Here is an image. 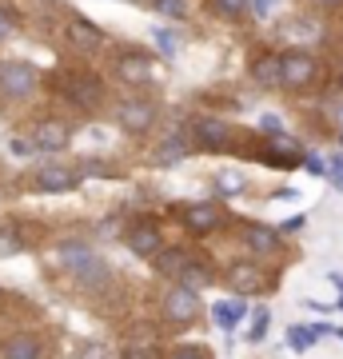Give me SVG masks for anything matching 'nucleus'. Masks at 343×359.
Wrapping results in <instances>:
<instances>
[{
  "instance_id": "f257e3e1",
  "label": "nucleus",
  "mask_w": 343,
  "mask_h": 359,
  "mask_svg": "<svg viewBox=\"0 0 343 359\" xmlns=\"http://www.w3.org/2000/svg\"><path fill=\"white\" fill-rule=\"evenodd\" d=\"M319 80V60L311 52H283L280 56V84L283 88H307Z\"/></svg>"
},
{
  "instance_id": "f03ea898",
  "label": "nucleus",
  "mask_w": 343,
  "mask_h": 359,
  "mask_svg": "<svg viewBox=\"0 0 343 359\" xmlns=\"http://www.w3.org/2000/svg\"><path fill=\"white\" fill-rule=\"evenodd\" d=\"M60 264L76 271L80 283H96V287H100V283H108V268H104V264L92 256L84 244H64L60 248Z\"/></svg>"
},
{
  "instance_id": "7ed1b4c3",
  "label": "nucleus",
  "mask_w": 343,
  "mask_h": 359,
  "mask_svg": "<svg viewBox=\"0 0 343 359\" xmlns=\"http://www.w3.org/2000/svg\"><path fill=\"white\" fill-rule=\"evenodd\" d=\"M40 84V72L25 60H13V65H0V92L8 100H28Z\"/></svg>"
},
{
  "instance_id": "20e7f679",
  "label": "nucleus",
  "mask_w": 343,
  "mask_h": 359,
  "mask_svg": "<svg viewBox=\"0 0 343 359\" xmlns=\"http://www.w3.org/2000/svg\"><path fill=\"white\" fill-rule=\"evenodd\" d=\"M196 311H200V295L191 292V287H184V283L164 295V320L191 323V320H196Z\"/></svg>"
},
{
  "instance_id": "39448f33",
  "label": "nucleus",
  "mask_w": 343,
  "mask_h": 359,
  "mask_svg": "<svg viewBox=\"0 0 343 359\" xmlns=\"http://www.w3.org/2000/svg\"><path fill=\"white\" fill-rule=\"evenodd\" d=\"M116 120H120V128L124 132H148L156 124V104H148V100H124L120 104V112H116Z\"/></svg>"
},
{
  "instance_id": "423d86ee",
  "label": "nucleus",
  "mask_w": 343,
  "mask_h": 359,
  "mask_svg": "<svg viewBox=\"0 0 343 359\" xmlns=\"http://www.w3.org/2000/svg\"><path fill=\"white\" fill-rule=\"evenodd\" d=\"M80 180L72 168H60V164H48V168H40L36 172V192L44 196H60V192H72Z\"/></svg>"
},
{
  "instance_id": "0eeeda50",
  "label": "nucleus",
  "mask_w": 343,
  "mask_h": 359,
  "mask_svg": "<svg viewBox=\"0 0 343 359\" xmlns=\"http://www.w3.org/2000/svg\"><path fill=\"white\" fill-rule=\"evenodd\" d=\"M64 96L80 108H92V104L104 100V84L96 76H68L64 80Z\"/></svg>"
},
{
  "instance_id": "6e6552de",
  "label": "nucleus",
  "mask_w": 343,
  "mask_h": 359,
  "mask_svg": "<svg viewBox=\"0 0 343 359\" xmlns=\"http://www.w3.org/2000/svg\"><path fill=\"white\" fill-rule=\"evenodd\" d=\"M264 283H267L264 271L255 268V264H231V268H228V287L240 295V299H243V295L264 292Z\"/></svg>"
},
{
  "instance_id": "1a4fd4ad",
  "label": "nucleus",
  "mask_w": 343,
  "mask_h": 359,
  "mask_svg": "<svg viewBox=\"0 0 343 359\" xmlns=\"http://www.w3.org/2000/svg\"><path fill=\"white\" fill-rule=\"evenodd\" d=\"M64 144H68V128L60 120H40L32 128V152H60Z\"/></svg>"
},
{
  "instance_id": "9d476101",
  "label": "nucleus",
  "mask_w": 343,
  "mask_h": 359,
  "mask_svg": "<svg viewBox=\"0 0 343 359\" xmlns=\"http://www.w3.org/2000/svg\"><path fill=\"white\" fill-rule=\"evenodd\" d=\"M128 248L136 252V256H160L164 252V240H160V228L156 224H136V228L128 231Z\"/></svg>"
},
{
  "instance_id": "9b49d317",
  "label": "nucleus",
  "mask_w": 343,
  "mask_h": 359,
  "mask_svg": "<svg viewBox=\"0 0 343 359\" xmlns=\"http://www.w3.org/2000/svg\"><path fill=\"white\" fill-rule=\"evenodd\" d=\"M191 132H196V140L203 144V148H224L228 144V124L224 120H216V116H196V124H191Z\"/></svg>"
},
{
  "instance_id": "f8f14e48",
  "label": "nucleus",
  "mask_w": 343,
  "mask_h": 359,
  "mask_svg": "<svg viewBox=\"0 0 343 359\" xmlns=\"http://www.w3.org/2000/svg\"><path fill=\"white\" fill-rule=\"evenodd\" d=\"M64 36H68V44L80 52H92L96 44H100V28L92 25V20H84V16H72L68 20V28H64Z\"/></svg>"
},
{
  "instance_id": "ddd939ff",
  "label": "nucleus",
  "mask_w": 343,
  "mask_h": 359,
  "mask_svg": "<svg viewBox=\"0 0 343 359\" xmlns=\"http://www.w3.org/2000/svg\"><path fill=\"white\" fill-rule=\"evenodd\" d=\"M220 219H224V212H220L216 204H191L188 212H184V224H188V231H196V236L220 228Z\"/></svg>"
},
{
  "instance_id": "4468645a",
  "label": "nucleus",
  "mask_w": 343,
  "mask_h": 359,
  "mask_svg": "<svg viewBox=\"0 0 343 359\" xmlns=\"http://www.w3.org/2000/svg\"><path fill=\"white\" fill-rule=\"evenodd\" d=\"M243 316H248V308H243L240 295H236V299H216V304H212V320H216V327H224V332H231Z\"/></svg>"
},
{
  "instance_id": "2eb2a0df",
  "label": "nucleus",
  "mask_w": 343,
  "mask_h": 359,
  "mask_svg": "<svg viewBox=\"0 0 343 359\" xmlns=\"http://www.w3.org/2000/svg\"><path fill=\"white\" fill-rule=\"evenodd\" d=\"M188 264H191V256H188V252H180V248H164V252L152 259L156 276H184Z\"/></svg>"
},
{
  "instance_id": "dca6fc26",
  "label": "nucleus",
  "mask_w": 343,
  "mask_h": 359,
  "mask_svg": "<svg viewBox=\"0 0 343 359\" xmlns=\"http://www.w3.org/2000/svg\"><path fill=\"white\" fill-rule=\"evenodd\" d=\"M116 72L124 76V84H144V80L152 76V65H148L144 56H136V52H128V56L116 60Z\"/></svg>"
},
{
  "instance_id": "f3484780",
  "label": "nucleus",
  "mask_w": 343,
  "mask_h": 359,
  "mask_svg": "<svg viewBox=\"0 0 343 359\" xmlns=\"http://www.w3.org/2000/svg\"><path fill=\"white\" fill-rule=\"evenodd\" d=\"M243 240H248V248H252V252L267 256V252H276V248H280V231H276V228H264V224H248Z\"/></svg>"
},
{
  "instance_id": "a211bd4d",
  "label": "nucleus",
  "mask_w": 343,
  "mask_h": 359,
  "mask_svg": "<svg viewBox=\"0 0 343 359\" xmlns=\"http://www.w3.org/2000/svg\"><path fill=\"white\" fill-rule=\"evenodd\" d=\"M252 80L264 84V88H276V84H280V56H276V52H264L252 65Z\"/></svg>"
},
{
  "instance_id": "6ab92c4d",
  "label": "nucleus",
  "mask_w": 343,
  "mask_h": 359,
  "mask_svg": "<svg viewBox=\"0 0 343 359\" xmlns=\"http://www.w3.org/2000/svg\"><path fill=\"white\" fill-rule=\"evenodd\" d=\"M0 355L4 359H40V339H32V335H13V339H4Z\"/></svg>"
},
{
  "instance_id": "aec40b11",
  "label": "nucleus",
  "mask_w": 343,
  "mask_h": 359,
  "mask_svg": "<svg viewBox=\"0 0 343 359\" xmlns=\"http://www.w3.org/2000/svg\"><path fill=\"white\" fill-rule=\"evenodd\" d=\"M184 156H188V144H184V136H168V140L156 148L152 160H156V168H172V164H180Z\"/></svg>"
},
{
  "instance_id": "412c9836",
  "label": "nucleus",
  "mask_w": 343,
  "mask_h": 359,
  "mask_svg": "<svg viewBox=\"0 0 343 359\" xmlns=\"http://www.w3.org/2000/svg\"><path fill=\"white\" fill-rule=\"evenodd\" d=\"M316 339H319L316 327H304V323H295L292 332H288V344H292V351H307Z\"/></svg>"
},
{
  "instance_id": "4be33fe9",
  "label": "nucleus",
  "mask_w": 343,
  "mask_h": 359,
  "mask_svg": "<svg viewBox=\"0 0 343 359\" xmlns=\"http://www.w3.org/2000/svg\"><path fill=\"white\" fill-rule=\"evenodd\" d=\"M208 280H212V271H208V264H200V259H191V264H188V271H184V287H191V292H196V287H203Z\"/></svg>"
},
{
  "instance_id": "5701e85b",
  "label": "nucleus",
  "mask_w": 343,
  "mask_h": 359,
  "mask_svg": "<svg viewBox=\"0 0 343 359\" xmlns=\"http://www.w3.org/2000/svg\"><path fill=\"white\" fill-rule=\"evenodd\" d=\"M216 192L220 196H240L243 192V176L240 172H220L216 176Z\"/></svg>"
},
{
  "instance_id": "b1692460",
  "label": "nucleus",
  "mask_w": 343,
  "mask_h": 359,
  "mask_svg": "<svg viewBox=\"0 0 343 359\" xmlns=\"http://www.w3.org/2000/svg\"><path fill=\"white\" fill-rule=\"evenodd\" d=\"M13 252H20V231L0 228V256H13Z\"/></svg>"
},
{
  "instance_id": "393cba45",
  "label": "nucleus",
  "mask_w": 343,
  "mask_h": 359,
  "mask_svg": "<svg viewBox=\"0 0 343 359\" xmlns=\"http://www.w3.org/2000/svg\"><path fill=\"white\" fill-rule=\"evenodd\" d=\"M267 323H271V316H267V311H255V323H252V332H248L252 344H260V339L267 335Z\"/></svg>"
},
{
  "instance_id": "a878e982",
  "label": "nucleus",
  "mask_w": 343,
  "mask_h": 359,
  "mask_svg": "<svg viewBox=\"0 0 343 359\" xmlns=\"http://www.w3.org/2000/svg\"><path fill=\"white\" fill-rule=\"evenodd\" d=\"M248 4H252V0H216V8L224 16H243L248 13Z\"/></svg>"
},
{
  "instance_id": "bb28decb",
  "label": "nucleus",
  "mask_w": 343,
  "mask_h": 359,
  "mask_svg": "<svg viewBox=\"0 0 343 359\" xmlns=\"http://www.w3.org/2000/svg\"><path fill=\"white\" fill-rule=\"evenodd\" d=\"M16 13H8V8H0V40H8V36H16Z\"/></svg>"
},
{
  "instance_id": "cd10ccee",
  "label": "nucleus",
  "mask_w": 343,
  "mask_h": 359,
  "mask_svg": "<svg viewBox=\"0 0 343 359\" xmlns=\"http://www.w3.org/2000/svg\"><path fill=\"white\" fill-rule=\"evenodd\" d=\"M260 128H264L267 136H283V124H280V116H276V112L260 116Z\"/></svg>"
},
{
  "instance_id": "c85d7f7f",
  "label": "nucleus",
  "mask_w": 343,
  "mask_h": 359,
  "mask_svg": "<svg viewBox=\"0 0 343 359\" xmlns=\"http://www.w3.org/2000/svg\"><path fill=\"white\" fill-rule=\"evenodd\" d=\"M328 176H331V184L343 192V156H331V164H328Z\"/></svg>"
},
{
  "instance_id": "c756f323",
  "label": "nucleus",
  "mask_w": 343,
  "mask_h": 359,
  "mask_svg": "<svg viewBox=\"0 0 343 359\" xmlns=\"http://www.w3.org/2000/svg\"><path fill=\"white\" fill-rule=\"evenodd\" d=\"M80 359H108V351H104V344H84L80 347Z\"/></svg>"
},
{
  "instance_id": "7c9ffc66",
  "label": "nucleus",
  "mask_w": 343,
  "mask_h": 359,
  "mask_svg": "<svg viewBox=\"0 0 343 359\" xmlns=\"http://www.w3.org/2000/svg\"><path fill=\"white\" fill-rule=\"evenodd\" d=\"M156 44L164 48V56H176V36H168V32H156Z\"/></svg>"
},
{
  "instance_id": "2f4dec72",
  "label": "nucleus",
  "mask_w": 343,
  "mask_h": 359,
  "mask_svg": "<svg viewBox=\"0 0 343 359\" xmlns=\"http://www.w3.org/2000/svg\"><path fill=\"white\" fill-rule=\"evenodd\" d=\"M304 164H307V172H311V176H323V172H328V164H323L319 156H304Z\"/></svg>"
},
{
  "instance_id": "473e14b6",
  "label": "nucleus",
  "mask_w": 343,
  "mask_h": 359,
  "mask_svg": "<svg viewBox=\"0 0 343 359\" xmlns=\"http://www.w3.org/2000/svg\"><path fill=\"white\" fill-rule=\"evenodd\" d=\"M172 359H208V351H200V347H180Z\"/></svg>"
},
{
  "instance_id": "72a5a7b5",
  "label": "nucleus",
  "mask_w": 343,
  "mask_h": 359,
  "mask_svg": "<svg viewBox=\"0 0 343 359\" xmlns=\"http://www.w3.org/2000/svg\"><path fill=\"white\" fill-rule=\"evenodd\" d=\"M276 4H280V0H252V13H255V16H267Z\"/></svg>"
},
{
  "instance_id": "f704fd0d",
  "label": "nucleus",
  "mask_w": 343,
  "mask_h": 359,
  "mask_svg": "<svg viewBox=\"0 0 343 359\" xmlns=\"http://www.w3.org/2000/svg\"><path fill=\"white\" fill-rule=\"evenodd\" d=\"M160 8H164V13H180L184 4H180V0H160Z\"/></svg>"
},
{
  "instance_id": "c9c22d12",
  "label": "nucleus",
  "mask_w": 343,
  "mask_h": 359,
  "mask_svg": "<svg viewBox=\"0 0 343 359\" xmlns=\"http://www.w3.org/2000/svg\"><path fill=\"white\" fill-rule=\"evenodd\" d=\"M13 152H16V156H28V152H32V148H28L25 140H13Z\"/></svg>"
},
{
  "instance_id": "e433bc0d",
  "label": "nucleus",
  "mask_w": 343,
  "mask_h": 359,
  "mask_svg": "<svg viewBox=\"0 0 343 359\" xmlns=\"http://www.w3.org/2000/svg\"><path fill=\"white\" fill-rule=\"evenodd\" d=\"M328 280H331V283H335V287H339V292H343V271H331Z\"/></svg>"
},
{
  "instance_id": "4c0bfd02",
  "label": "nucleus",
  "mask_w": 343,
  "mask_h": 359,
  "mask_svg": "<svg viewBox=\"0 0 343 359\" xmlns=\"http://www.w3.org/2000/svg\"><path fill=\"white\" fill-rule=\"evenodd\" d=\"M120 359H148L144 351H128V355H120Z\"/></svg>"
},
{
  "instance_id": "58836bf2",
  "label": "nucleus",
  "mask_w": 343,
  "mask_h": 359,
  "mask_svg": "<svg viewBox=\"0 0 343 359\" xmlns=\"http://www.w3.org/2000/svg\"><path fill=\"white\" fill-rule=\"evenodd\" d=\"M319 4H331V8H335V4H343V0H319Z\"/></svg>"
},
{
  "instance_id": "ea45409f",
  "label": "nucleus",
  "mask_w": 343,
  "mask_h": 359,
  "mask_svg": "<svg viewBox=\"0 0 343 359\" xmlns=\"http://www.w3.org/2000/svg\"><path fill=\"white\" fill-rule=\"evenodd\" d=\"M335 335H339V339H343V332H335Z\"/></svg>"
},
{
  "instance_id": "a19ab883",
  "label": "nucleus",
  "mask_w": 343,
  "mask_h": 359,
  "mask_svg": "<svg viewBox=\"0 0 343 359\" xmlns=\"http://www.w3.org/2000/svg\"><path fill=\"white\" fill-rule=\"evenodd\" d=\"M339 308H343V299H339Z\"/></svg>"
},
{
  "instance_id": "79ce46f5",
  "label": "nucleus",
  "mask_w": 343,
  "mask_h": 359,
  "mask_svg": "<svg viewBox=\"0 0 343 359\" xmlns=\"http://www.w3.org/2000/svg\"><path fill=\"white\" fill-rule=\"evenodd\" d=\"M339 84H343V76H339Z\"/></svg>"
}]
</instances>
